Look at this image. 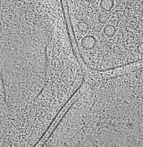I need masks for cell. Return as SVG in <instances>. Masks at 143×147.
<instances>
[{
	"label": "cell",
	"instance_id": "obj_1",
	"mask_svg": "<svg viewBox=\"0 0 143 147\" xmlns=\"http://www.w3.org/2000/svg\"><path fill=\"white\" fill-rule=\"evenodd\" d=\"M68 112H69V117H70V108H69V110H68ZM69 119H70V121H69L71 122L70 123H71V118H69ZM73 138L74 139V141H75V143H76V145H77V146H79L78 145V143H77V142H76V140H75V137H74V135L73 136Z\"/></svg>",
	"mask_w": 143,
	"mask_h": 147
}]
</instances>
